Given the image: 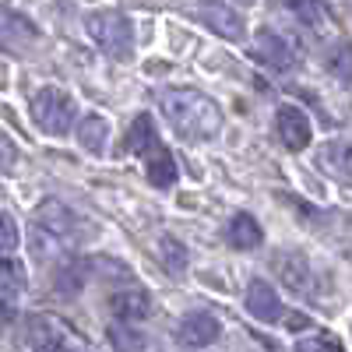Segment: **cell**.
I'll return each instance as SVG.
<instances>
[{
    "instance_id": "6da1fadb",
    "label": "cell",
    "mask_w": 352,
    "mask_h": 352,
    "mask_svg": "<svg viewBox=\"0 0 352 352\" xmlns=\"http://www.w3.org/2000/svg\"><path fill=\"white\" fill-rule=\"evenodd\" d=\"M162 113L184 141H208L222 127L219 106L197 88H169V92H162Z\"/></svg>"
},
{
    "instance_id": "7a4b0ae2",
    "label": "cell",
    "mask_w": 352,
    "mask_h": 352,
    "mask_svg": "<svg viewBox=\"0 0 352 352\" xmlns=\"http://www.w3.org/2000/svg\"><path fill=\"white\" fill-rule=\"evenodd\" d=\"M88 36L96 39V46L102 53H109L113 60H127L134 53V25L127 14L120 11H92L85 18Z\"/></svg>"
},
{
    "instance_id": "3957f363",
    "label": "cell",
    "mask_w": 352,
    "mask_h": 352,
    "mask_svg": "<svg viewBox=\"0 0 352 352\" xmlns=\"http://www.w3.org/2000/svg\"><path fill=\"white\" fill-rule=\"evenodd\" d=\"M74 109L78 106H74L71 92H64V88H56V85L39 88L36 99H32V116L46 134H67L71 124H74Z\"/></svg>"
},
{
    "instance_id": "277c9868",
    "label": "cell",
    "mask_w": 352,
    "mask_h": 352,
    "mask_svg": "<svg viewBox=\"0 0 352 352\" xmlns=\"http://www.w3.org/2000/svg\"><path fill=\"white\" fill-rule=\"evenodd\" d=\"M25 342L32 349H81L85 342L74 338L71 324H64L60 317H50V314H36L25 320Z\"/></svg>"
},
{
    "instance_id": "5b68a950",
    "label": "cell",
    "mask_w": 352,
    "mask_h": 352,
    "mask_svg": "<svg viewBox=\"0 0 352 352\" xmlns=\"http://www.w3.org/2000/svg\"><path fill=\"white\" fill-rule=\"evenodd\" d=\"M197 14H201V21L212 28V32H219L222 39H232V43H240L243 39V21L236 18V11L232 8H226V4H219V0H204V4H197Z\"/></svg>"
},
{
    "instance_id": "8992f818",
    "label": "cell",
    "mask_w": 352,
    "mask_h": 352,
    "mask_svg": "<svg viewBox=\"0 0 352 352\" xmlns=\"http://www.w3.org/2000/svg\"><path fill=\"white\" fill-rule=\"evenodd\" d=\"M275 127H278L282 144L292 148V152H303L310 144V120H307V113L296 109V106H282L278 116H275Z\"/></svg>"
},
{
    "instance_id": "52a82bcc",
    "label": "cell",
    "mask_w": 352,
    "mask_h": 352,
    "mask_svg": "<svg viewBox=\"0 0 352 352\" xmlns=\"http://www.w3.org/2000/svg\"><path fill=\"white\" fill-rule=\"evenodd\" d=\"M148 292L131 285V289H120V292H113L109 296V310L116 320H124V324H138V320L148 317Z\"/></svg>"
},
{
    "instance_id": "ba28073f",
    "label": "cell",
    "mask_w": 352,
    "mask_h": 352,
    "mask_svg": "<svg viewBox=\"0 0 352 352\" xmlns=\"http://www.w3.org/2000/svg\"><path fill=\"white\" fill-rule=\"evenodd\" d=\"M219 338V320L212 314H190L180 320V328H176V342L180 345H190V349H201Z\"/></svg>"
},
{
    "instance_id": "9c48e42d",
    "label": "cell",
    "mask_w": 352,
    "mask_h": 352,
    "mask_svg": "<svg viewBox=\"0 0 352 352\" xmlns=\"http://www.w3.org/2000/svg\"><path fill=\"white\" fill-rule=\"evenodd\" d=\"M36 226L39 229H46L53 240H64L67 232H71V226H74V215H71V208L64 201H56V197H46L39 208H36Z\"/></svg>"
},
{
    "instance_id": "30bf717a",
    "label": "cell",
    "mask_w": 352,
    "mask_h": 352,
    "mask_svg": "<svg viewBox=\"0 0 352 352\" xmlns=\"http://www.w3.org/2000/svg\"><path fill=\"white\" fill-rule=\"evenodd\" d=\"M247 310H250L257 320H278L282 300H278V292L264 282V278H254L250 289H247Z\"/></svg>"
},
{
    "instance_id": "8fae6325",
    "label": "cell",
    "mask_w": 352,
    "mask_h": 352,
    "mask_svg": "<svg viewBox=\"0 0 352 352\" xmlns=\"http://www.w3.org/2000/svg\"><path fill=\"white\" fill-rule=\"evenodd\" d=\"M254 60H264V64H272V67H292L296 64V53H292V46L275 36V32H261L257 36V46L250 50Z\"/></svg>"
},
{
    "instance_id": "7c38bea8",
    "label": "cell",
    "mask_w": 352,
    "mask_h": 352,
    "mask_svg": "<svg viewBox=\"0 0 352 352\" xmlns=\"http://www.w3.org/2000/svg\"><path fill=\"white\" fill-rule=\"evenodd\" d=\"M317 166L335 176H352V141H328L317 152Z\"/></svg>"
},
{
    "instance_id": "4fadbf2b",
    "label": "cell",
    "mask_w": 352,
    "mask_h": 352,
    "mask_svg": "<svg viewBox=\"0 0 352 352\" xmlns=\"http://www.w3.org/2000/svg\"><path fill=\"white\" fill-rule=\"evenodd\" d=\"M78 141H81L85 152L102 155V152H106V141H109V124H106V116H99V113L85 116V120L78 124Z\"/></svg>"
},
{
    "instance_id": "5bb4252c",
    "label": "cell",
    "mask_w": 352,
    "mask_h": 352,
    "mask_svg": "<svg viewBox=\"0 0 352 352\" xmlns=\"http://www.w3.org/2000/svg\"><path fill=\"white\" fill-rule=\"evenodd\" d=\"M229 240H232V247H240V250H254L264 240V229H261V222L254 215L240 212L236 219L229 222Z\"/></svg>"
},
{
    "instance_id": "9a60e30c",
    "label": "cell",
    "mask_w": 352,
    "mask_h": 352,
    "mask_svg": "<svg viewBox=\"0 0 352 352\" xmlns=\"http://www.w3.org/2000/svg\"><path fill=\"white\" fill-rule=\"evenodd\" d=\"M144 159H148V180H152V187H173L176 184V162H173V155L162 148V144H155Z\"/></svg>"
},
{
    "instance_id": "2e32d148",
    "label": "cell",
    "mask_w": 352,
    "mask_h": 352,
    "mask_svg": "<svg viewBox=\"0 0 352 352\" xmlns=\"http://www.w3.org/2000/svg\"><path fill=\"white\" fill-rule=\"evenodd\" d=\"M159 144V134H155V124H152V116L148 113H141L138 120L131 124V134H127V152H141V155H148L152 148Z\"/></svg>"
},
{
    "instance_id": "e0dca14e",
    "label": "cell",
    "mask_w": 352,
    "mask_h": 352,
    "mask_svg": "<svg viewBox=\"0 0 352 352\" xmlns=\"http://www.w3.org/2000/svg\"><path fill=\"white\" fill-rule=\"evenodd\" d=\"M159 257H162L169 275H184V268H187V247L176 236H159Z\"/></svg>"
},
{
    "instance_id": "ac0fdd59",
    "label": "cell",
    "mask_w": 352,
    "mask_h": 352,
    "mask_svg": "<svg viewBox=\"0 0 352 352\" xmlns=\"http://www.w3.org/2000/svg\"><path fill=\"white\" fill-rule=\"evenodd\" d=\"M324 64L342 85H352V46L349 43H335L324 56Z\"/></svg>"
},
{
    "instance_id": "d6986e66",
    "label": "cell",
    "mask_w": 352,
    "mask_h": 352,
    "mask_svg": "<svg viewBox=\"0 0 352 352\" xmlns=\"http://www.w3.org/2000/svg\"><path fill=\"white\" fill-rule=\"evenodd\" d=\"M289 8H292V14H296L303 25H310V28H324L328 25V8L320 4V0H289Z\"/></svg>"
},
{
    "instance_id": "ffe728a7",
    "label": "cell",
    "mask_w": 352,
    "mask_h": 352,
    "mask_svg": "<svg viewBox=\"0 0 352 352\" xmlns=\"http://www.w3.org/2000/svg\"><path fill=\"white\" fill-rule=\"evenodd\" d=\"M0 289L4 292H18L25 289V264L14 257H0Z\"/></svg>"
},
{
    "instance_id": "44dd1931",
    "label": "cell",
    "mask_w": 352,
    "mask_h": 352,
    "mask_svg": "<svg viewBox=\"0 0 352 352\" xmlns=\"http://www.w3.org/2000/svg\"><path fill=\"white\" fill-rule=\"evenodd\" d=\"M278 264H282L285 285L296 289V292H303V289H307V264H303V257H282Z\"/></svg>"
},
{
    "instance_id": "7402d4cb",
    "label": "cell",
    "mask_w": 352,
    "mask_h": 352,
    "mask_svg": "<svg viewBox=\"0 0 352 352\" xmlns=\"http://www.w3.org/2000/svg\"><path fill=\"white\" fill-rule=\"evenodd\" d=\"M14 247H18V222L0 212V250H14Z\"/></svg>"
},
{
    "instance_id": "603a6c76",
    "label": "cell",
    "mask_w": 352,
    "mask_h": 352,
    "mask_svg": "<svg viewBox=\"0 0 352 352\" xmlns=\"http://www.w3.org/2000/svg\"><path fill=\"white\" fill-rule=\"evenodd\" d=\"M14 166H18V148L8 134H0V173H11Z\"/></svg>"
},
{
    "instance_id": "cb8c5ba5",
    "label": "cell",
    "mask_w": 352,
    "mask_h": 352,
    "mask_svg": "<svg viewBox=\"0 0 352 352\" xmlns=\"http://www.w3.org/2000/svg\"><path fill=\"white\" fill-rule=\"evenodd\" d=\"M300 349H303V352H310V349H342V342L331 338V335H320V338H307V342H300Z\"/></svg>"
},
{
    "instance_id": "d4e9b609",
    "label": "cell",
    "mask_w": 352,
    "mask_h": 352,
    "mask_svg": "<svg viewBox=\"0 0 352 352\" xmlns=\"http://www.w3.org/2000/svg\"><path fill=\"white\" fill-rule=\"evenodd\" d=\"M307 324H310V320H307L303 314H292V317H289V328H292V331H303Z\"/></svg>"
},
{
    "instance_id": "484cf974",
    "label": "cell",
    "mask_w": 352,
    "mask_h": 352,
    "mask_svg": "<svg viewBox=\"0 0 352 352\" xmlns=\"http://www.w3.org/2000/svg\"><path fill=\"white\" fill-rule=\"evenodd\" d=\"M8 317H11V307H8L4 300H0V320H8Z\"/></svg>"
},
{
    "instance_id": "4316f807",
    "label": "cell",
    "mask_w": 352,
    "mask_h": 352,
    "mask_svg": "<svg viewBox=\"0 0 352 352\" xmlns=\"http://www.w3.org/2000/svg\"><path fill=\"white\" fill-rule=\"evenodd\" d=\"M240 4H254V0H240Z\"/></svg>"
}]
</instances>
